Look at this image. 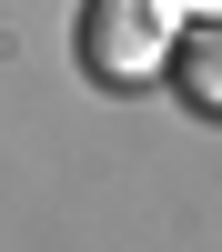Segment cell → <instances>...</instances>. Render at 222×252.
Returning <instances> with one entry per match:
<instances>
[{
  "label": "cell",
  "instance_id": "1",
  "mask_svg": "<svg viewBox=\"0 0 222 252\" xmlns=\"http://www.w3.org/2000/svg\"><path fill=\"white\" fill-rule=\"evenodd\" d=\"M182 81H192V101H202V111H222V20L182 31Z\"/></svg>",
  "mask_w": 222,
  "mask_h": 252
},
{
  "label": "cell",
  "instance_id": "2",
  "mask_svg": "<svg viewBox=\"0 0 222 252\" xmlns=\"http://www.w3.org/2000/svg\"><path fill=\"white\" fill-rule=\"evenodd\" d=\"M192 10H202V20H222V0H192Z\"/></svg>",
  "mask_w": 222,
  "mask_h": 252
}]
</instances>
